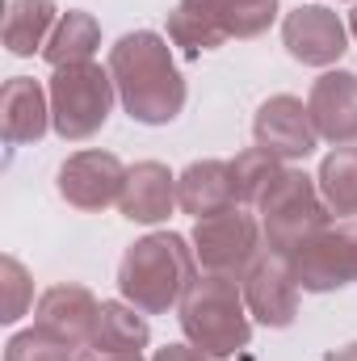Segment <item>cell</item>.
Wrapping results in <instances>:
<instances>
[{"label": "cell", "mask_w": 357, "mask_h": 361, "mask_svg": "<svg viewBox=\"0 0 357 361\" xmlns=\"http://www.w3.org/2000/svg\"><path fill=\"white\" fill-rule=\"evenodd\" d=\"M51 130L63 143H85L92 139L109 114H114V76L101 63H72V68H55L51 76Z\"/></svg>", "instance_id": "obj_5"}, {"label": "cell", "mask_w": 357, "mask_h": 361, "mask_svg": "<svg viewBox=\"0 0 357 361\" xmlns=\"http://www.w3.org/2000/svg\"><path fill=\"white\" fill-rule=\"evenodd\" d=\"M109 76L122 109L143 126H169L185 109V76L173 63L169 38L156 30H131L109 47Z\"/></svg>", "instance_id": "obj_1"}, {"label": "cell", "mask_w": 357, "mask_h": 361, "mask_svg": "<svg viewBox=\"0 0 357 361\" xmlns=\"http://www.w3.org/2000/svg\"><path fill=\"white\" fill-rule=\"evenodd\" d=\"M290 269L298 290L307 294H328L341 286L357 281V223H341V227H324L315 231L303 248L290 252Z\"/></svg>", "instance_id": "obj_7"}, {"label": "cell", "mask_w": 357, "mask_h": 361, "mask_svg": "<svg viewBox=\"0 0 357 361\" xmlns=\"http://www.w3.org/2000/svg\"><path fill=\"white\" fill-rule=\"evenodd\" d=\"M349 34L357 38V4H353V13H349Z\"/></svg>", "instance_id": "obj_29"}, {"label": "cell", "mask_w": 357, "mask_h": 361, "mask_svg": "<svg viewBox=\"0 0 357 361\" xmlns=\"http://www.w3.org/2000/svg\"><path fill=\"white\" fill-rule=\"evenodd\" d=\"M51 130V92L30 76H8L0 89V135L8 147L38 143Z\"/></svg>", "instance_id": "obj_14"}, {"label": "cell", "mask_w": 357, "mask_h": 361, "mask_svg": "<svg viewBox=\"0 0 357 361\" xmlns=\"http://www.w3.org/2000/svg\"><path fill=\"white\" fill-rule=\"evenodd\" d=\"M97 47H101V25H97V17L85 13V8H68V13L59 17V25L51 30V38H47V47H42V59H47L51 68L92 63Z\"/></svg>", "instance_id": "obj_18"}, {"label": "cell", "mask_w": 357, "mask_h": 361, "mask_svg": "<svg viewBox=\"0 0 357 361\" xmlns=\"http://www.w3.org/2000/svg\"><path fill=\"white\" fill-rule=\"evenodd\" d=\"M169 42L181 47L185 55H202V51H219L231 38L206 0H177V8L169 13Z\"/></svg>", "instance_id": "obj_19"}, {"label": "cell", "mask_w": 357, "mask_h": 361, "mask_svg": "<svg viewBox=\"0 0 357 361\" xmlns=\"http://www.w3.org/2000/svg\"><path fill=\"white\" fill-rule=\"evenodd\" d=\"M152 361H214L210 353H202V349H193V345H164V349H156Z\"/></svg>", "instance_id": "obj_26"}, {"label": "cell", "mask_w": 357, "mask_h": 361, "mask_svg": "<svg viewBox=\"0 0 357 361\" xmlns=\"http://www.w3.org/2000/svg\"><path fill=\"white\" fill-rule=\"evenodd\" d=\"M89 345L92 349H139L143 353L152 345V328H147L139 307H131L126 298H114V302H101Z\"/></svg>", "instance_id": "obj_20"}, {"label": "cell", "mask_w": 357, "mask_h": 361, "mask_svg": "<svg viewBox=\"0 0 357 361\" xmlns=\"http://www.w3.org/2000/svg\"><path fill=\"white\" fill-rule=\"evenodd\" d=\"M181 332L193 349L210 353L214 361L236 357L253 341V315L236 277L198 273V281L181 298Z\"/></svg>", "instance_id": "obj_3"}, {"label": "cell", "mask_w": 357, "mask_h": 361, "mask_svg": "<svg viewBox=\"0 0 357 361\" xmlns=\"http://www.w3.org/2000/svg\"><path fill=\"white\" fill-rule=\"evenodd\" d=\"M72 357H80V353L59 345L55 336H47L38 328H25L4 345V361H72Z\"/></svg>", "instance_id": "obj_25"}, {"label": "cell", "mask_w": 357, "mask_h": 361, "mask_svg": "<svg viewBox=\"0 0 357 361\" xmlns=\"http://www.w3.org/2000/svg\"><path fill=\"white\" fill-rule=\"evenodd\" d=\"M177 206L193 219H210L236 206L231 164L227 160H193L177 177Z\"/></svg>", "instance_id": "obj_16"}, {"label": "cell", "mask_w": 357, "mask_h": 361, "mask_svg": "<svg viewBox=\"0 0 357 361\" xmlns=\"http://www.w3.org/2000/svg\"><path fill=\"white\" fill-rule=\"evenodd\" d=\"M173 206H177V177L169 173V164H160V160L131 164L126 185H122V197H118L122 219L156 227V223H164L173 214Z\"/></svg>", "instance_id": "obj_15"}, {"label": "cell", "mask_w": 357, "mask_h": 361, "mask_svg": "<svg viewBox=\"0 0 357 361\" xmlns=\"http://www.w3.org/2000/svg\"><path fill=\"white\" fill-rule=\"evenodd\" d=\"M189 244H193V257H198L202 273H219V277H236V281L265 252L261 248V223L236 206L223 214L198 219L189 231Z\"/></svg>", "instance_id": "obj_6"}, {"label": "cell", "mask_w": 357, "mask_h": 361, "mask_svg": "<svg viewBox=\"0 0 357 361\" xmlns=\"http://www.w3.org/2000/svg\"><path fill=\"white\" fill-rule=\"evenodd\" d=\"M198 281L193 244L177 231H152L135 240L118 261V294L143 315H169Z\"/></svg>", "instance_id": "obj_2"}, {"label": "cell", "mask_w": 357, "mask_h": 361, "mask_svg": "<svg viewBox=\"0 0 357 361\" xmlns=\"http://www.w3.org/2000/svg\"><path fill=\"white\" fill-rule=\"evenodd\" d=\"M282 47L307 68H332L349 51V25L324 4H298L282 21Z\"/></svg>", "instance_id": "obj_10"}, {"label": "cell", "mask_w": 357, "mask_h": 361, "mask_svg": "<svg viewBox=\"0 0 357 361\" xmlns=\"http://www.w3.org/2000/svg\"><path fill=\"white\" fill-rule=\"evenodd\" d=\"M353 4H357V0H353Z\"/></svg>", "instance_id": "obj_30"}, {"label": "cell", "mask_w": 357, "mask_h": 361, "mask_svg": "<svg viewBox=\"0 0 357 361\" xmlns=\"http://www.w3.org/2000/svg\"><path fill=\"white\" fill-rule=\"evenodd\" d=\"M97 315H101V298L92 294L89 286H80V281H59V286L42 290V298H38V307H34V328L80 353V349H89Z\"/></svg>", "instance_id": "obj_11"}, {"label": "cell", "mask_w": 357, "mask_h": 361, "mask_svg": "<svg viewBox=\"0 0 357 361\" xmlns=\"http://www.w3.org/2000/svg\"><path fill=\"white\" fill-rule=\"evenodd\" d=\"M257 210H261V219H257L261 240L277 257H290L294 248H303L332 219V210L320 197L315 177H307L303 169H282L277 180L265 189V197L257 202Z\"/></svg>", "instance_id": "obj_4"}, {"label": "cell", "mask_w": 357, "mask_h": 361, "mask_svg": "<svg viewBox=\"0 0 357 361\" xmlns=\"http://www.w3.org/2000/svg\"><path fill=\"white\" fill-rule=\"evenodd\" d=\"M76 361H147L139 349H80V357Z\"/></svg>", "instance_id": "obj_27"}, {"label": "cell", "mask_w": 357, "mask_h": 361, "mask_svg": "<svg viewBox=\"0 0 357 361\" xmlns=\"http://www.w3.org/2000/svg\"><path fill=\"white\" fill-rule=\"evenodd\" d=\"M315 185H320L324 206H328L337 219H353L357 214V147L353 143L324 156Z\"/></svg>", "instance_id": "obj_21"}, {"label": "cell", "mask_w": 357, "mask_h": 361, "mask_svg": "<svg viewBox=\"0 0 357 361\" xmlns=\"http://www.w3.org/2000/svg\"><path fill=\"white\" fill-rule=\"evenodd\" d=\"M126 164L114 156V152H101V147H89V152H76L59 164V177H55V189L68 206L85 210V214H97L105 206H114L122 197V185H126Z\"/></svg>", "instance_id": "obj_8"}, {"label": "cell", "mask_w": 357, "mask_h": 361, "mask_svg": "<svg viewBox=\"0 0 357 361\" xmlns=\"http://www.w3.org/2000/svg\"><path fill=\"white\" fill-rule=\"evenodd\" d=\"M253 139H257V147L273 152L277 160H307L320 147V130L311 122V109L290 92L261 101V109L253 118Z\"/></svg>", "instance_id": "obj_12"}, {"label": "cell", "mask_w": 357, "mask_h": 361, "mask_svg": "<svg viewBox=\"0 0 357 361\" xmlns=\"http://www.w3.org/2000/svg\"><path fill=\"white\" fill-rule=\"evenodd\" d=\"M328 361H357V341L345 345V349H337V353H328Z\"/></svg>", "instance_id": "obj_28"}, {"label": "cell", "mask_w": 357, "mask_h": 361, "mask_svg": "<svg viewBox=\"0 0 357 361\" xmlns=\"http://www.w3.org/2000/svg\"><path fill=\"white\" fill-rule=\"evenodd\" d=\"M240 290H244V302H248V315L265 328H290L294 315H298V281L290 269V257H277V252H261L248 273L240 277Z\"/></svg>", "instance_id": "obj_9"}, {"label": "cell", "mask_w": 357, "mask_h": 361, "mask_svg": "<svg viewBox=\"0 0 357 361\" xmlns=\"http://www.w3.org/2000/svg\"><path fill=\"white\" fill-rule=\"evenodd\" d=\"M227 164H231V189H236L240 206H257L265 197V189L277 180V173H282V160L273 152H265V147H244Z\"/></svg>", "instance_id": "obj_22"}, {"label": "cell", "mask_w": 357, "mask_h": 361, "mask_svg": "<svg viewBox=\"0 0 357 361\" xmlns=\"http://www.w3.org/2000/svg\"><path fill=\"white\" fill-rule=\"evenodd\" d=\"M206 4L227 30V38H261L277 17V0H206Z\"/></svg>", "instance_id": "obj_23"}, {"label": "cell", "mask_w": 357, "mask_h": 361, "mask_svg": "<svg viewBox=\"0 0 357 361\" xmlns=\"http://www.w3.org/2000/svg\"><path fill=\"white\" fill-rule=\"evenodd\" d=\"M59 17L63 13L55 8V0H13L4 13V51L17 59H30L34 51L47 47Z\"/></svg>", "instance_id": "obj_17"}, {"label": "cell", "mask_w": 357, "mask_h": 361, "mask_svg": "<svg viewBox=\"0 0 357 361\" xmlns=\"http://www.w3.org/2000/svg\"><path fill=\"white\" fill-rule=\"evenodd\" d=\"M0 286H4V302H0V324H17L30 307H34V277L17 257H0Z\"/></svg>", "instance_id": "obj_24"}, {"label": "cell", "mask_w": 357, "mask_h": 361, "mask_svg": "<svg viewBox=\"0 0 357 361\" xmlns=\"http://www.w3.org/2000/svg\"><path fill=\"white\" fill-rule=\"evenodd\" d=\"M307 109H311L320 139H328L332 147L357 143V72H345V68L324 72L311 85Z\"/></svg>", "instance_id": "obj_13"}]
</instances>
